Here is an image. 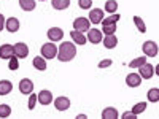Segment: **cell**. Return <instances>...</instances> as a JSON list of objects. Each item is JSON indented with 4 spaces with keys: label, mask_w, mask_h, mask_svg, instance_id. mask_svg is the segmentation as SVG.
Returning a JSON list of instances; mask_svg holds the SVG:
<instances>
[{
    "label": "cell",
    "mask_w": 159,
    "mask_h": 119,
    "mask_svg": "<svg viewBox=\"0 0 159 119\" xmlns=\"http://www.w3.org/2000/svg\"><path fill=\"white\" fill-rule=\"evenodd\" d=\"M76 56V48L72 42H64L57 48V59L61 62H70Z\"/></svg>",
    "instance_id": "6da1fadb"
},
{
    "label": "cell",
    "mask_w": 159,
    "mask_h": 119,
    "mask_svg": "<svg viewBox=\"0 0 159 119\" xmlns=\"http://www.w3.org/2000/svg\"><path fill=\"white\" fill-rule=\"evenodd\" d=\"M42 56L45 59H54L57 57V46L54 42H48L42 46Z\"/></svg>",
    "instance_id": "7a4b0ae2"
},
{
    "label": "cell",
    "mask_w": 159,
    "mask_h": 119,
    "mask_svg": "<svg viewBox=\"0 0 159 119\" xmlns=\"http://www.w3.org/2000/svg\"><path fill=\"white\" fill-rule=\"evenodd\" d=\"M142 51H143V54L147 56V57H156L157 52H159V48H157L156 42H153V40H148V42H145V43L142 45Z\"/></svg>",
    "instance_id": "3957f363"
},
{
    "label": "cell",
    "mask_w": 159,
    "mask_h": 119,
    "mask_svg": "<svg viewBox=\"0 0 159 119\" xmlns=\"http://www.w3.org/2000/svg\"><path fill=\"white\" fill-rule=\"evenodd\" d=\"M73 29L80 32H88L91 29V21L88 18H76L73 21Z\"/></svg>",
    "instance_id": "277c9868"
},
{
    "label": "cell",
    "mask_w": 159,
    "mask_h": 119,
    "mask_svg": "<svg viewBox=\"0 0 159 119\" xmlns=\"http://www.w3.org/2000/svg\"><path fill=\"white\" fill-rule=\"evenodd\" d=\"M89 18V21H91V24H100L102 22V19H103V10L102 8H91L89 10V15H88Z\"/></svg>",
    "instance_id": "5b68a950"
},
{
    "label": "cell",
    "mask_w": 159,
    "mask_h": 119,
    "mask_svg": "<svg viewBox=\"0 0 159 119\" xmlns=\"http://www.w3.org/2000/svg\"><path fill=\"white\" fill-rule=\"evenodd\" d=\"M102 40H103L102 30H99V29H89V30H88V42H89V43L99 45V43H102Z\"/></svg>",
    "instance_id": "8992f818"
},
{
    "label": "cell",
    "mask_w": 159,
    "mask_h": 119,
    "mask_svg": "<svg viewBox=\"0 0 159 119\" xmlns=\"http://www.w3.org/2000/svg\"><path fill=\"white\" fill-rule=\"evenodd\" d=\"M19 90H21V94H24V95H30L32 92H34V83H32V79L22 78L21 81H19Z\"/></svg>",
    "instance_id": "52a82bcc"
},
{
    "label": "cell",
    "mask_w": 159,
    "mask_h": 119,
    "mask_svg": "<svg viewBox=\"0 0 159 119\" xmlns=\"http://www.w3.org/2000/svg\"><path fill=\"white\" fill-rule=\"evenodd\" d=\"M139 75L142 76V79H150V78H153V75H154V65L145 62L142 67H139Z\"/></svg>",
    "instance_id": "ba28073f"
},
{
    "label": "cell",
    "mask_w": 159,
    "mask_h": 119,
    "mask_svg": "<svg viewBox=\"0 0 159 119\" xmlns=\"http://www.w3.org/2000/svg\"><path fill=\"white\" fill-rule=\"evenodd\" d=\"M48 40L49 42H61V40L64 38V30L61 29V27H51L49 30H48Z\"/></svg>",
    "instance_id": "9c48e42d"
},
{
    "label": "cell",
    "mask_w": 159,
    "mask_h": 119,
    "mask_svg": "<svg viewBox=\"0 0 159 119\" xmlns=\"http://www.w3.org/2000/svg\"><path fill=\"white\" fill-rule=\"evenodd\" d=\"M54 108H56L57 111H67V110L70 108V100H69L67 97H64V95L57 97V99L54 100Z\"/></svg>",
    "instance_id": "30bf717a"
},
{
    "label": "cell",
    "mask_w": 159,
    "mask_h": 119,
    "mask_svg": "<svg viewBox=\"0 0 159 119\" xmlns=\"http://www.w3.org/2000/svg\"><path fill=\"white\" fill-rule=\"evenodd\" d=\"M126 84L129 87H139L142 84V76L139 73H129L126 76Z\"/></svg>",
    "instance_id": "8fae6325"
},
{
    "label": "cell",
    "mask_w": 159,
    "mask_h": 119,
    "mask_svg": "<svg viewBox=\"0 0 159 119\" xmlns=\"http://www.w3.org/2000/svg\"><path fill=\"white\" fill-rule=\"evenodd\" d=\"M70 38L73 40V42H75L76 45H80V46H83V45H86V43H88V37H84V33H83V32L75 30V29L70 32Z\"/></svg>",
    "instance_id": "7c38bea8"
},
{
    "label": "cell",
    "mask_w": 159,
    "mask_h": 119,
    "mask_svg": "<svg viewBox=\"0 0 159 119\" xmlns=\"http://www.w3.org/2000/svg\"><path fill=\"white\" fill-rule=\"evenodd\" d=\"M15 56V46L13 45H2L0 46V57L8 60L10 57Z\"/></svg>",
    "instance_id": "4fadbf2b"
},
{
    "label": "cell",
    "mask_w": 159,
    "mask_h": 119,
    "mask_svg": "<svg viewBox=\"0 0 159 119\" xmlns=\"http://www.w3.org/2000/svg\"><path fill=\"white\" fill-rule=\"evenodd\" d=\"M37 97H38L40 105H49V103L52 102V94H51V92H49L48 89L40 90L38 94H37Z\"/></svg>",
    "instance_id": "5bb4252c"
},
{
    "label": "cell",
    "mask_w": 159,
    "mask_h": 119,
    "mask_svg": "<svg viewBox=\"0 0 159 119\" xmlns=\"http://www.w3.org/2000/svg\"><path fill=\"white\" fill-rule=\"evenodd\" d=\"M15 54L19 57V59H24L29 56V46L25 43H16L15 45Z\"/></svg>",
    "instance_id": "9a60e30c"
},
{
    "label": "cell",
    "mask_w": 159,
    "mask_h": 119,
    "mask_svg": "<svg viewBox=\"0 0 159 119\" xmlns=\"http://www.w3.org/2000/svg\"><path fill=\"white\" fill-rule=\"evenodd\" d=\"M5 29L10 32V33H15L19 30V21L16 18H8L5 21Z\"/></svg>",
    "instance_id": "2e32d148"
},
{
    "label": "cell",
    "mask_w": 159,
    "mask_h": 119,
    "mask_svg": "<svg viewBox=\"0 0 159 119\" xmlns=\"http://www.w3.org/2000/svg\"><path fill=\"white\" fill-rule=\"evenodd\" d=\"M102 43H103V46L107 49H113V48L118 46V38H116L115 33L113 35H105V38L102 40Z\"/></svg>",
    "instance_id": "e0dca14e"
},
{
    "label": "cell",
    "mask_w": 159,
    "mask_h": 119,
    "mask_svg": "<svg viewBox=\"0 0 159 119\" xmlns=\"http://www.w3.org/2000/svg\"><path fill=\"white\" fill-rule=\"evenodd\" d=\"M32 64H34V67L37 68V70H40V72H45L46 70V59L43 57V56H37L34 60H32Z\"/></svg>",
    "instance_id": "ac0fdd59"
},
{
    "label": "cell",
    "mask_w": 159,
    "mask_h": 119,
    "mask_svg": "<svg viewBox=\"0 0 159 119\" xmlns=\"http://www.w3.org/2000/svg\"><path fill=\"white\" fill-rule=\"evenodd\" d=\"M13 90V83L8 79H2L0 81V95H8Z\"/></svg>",
    "instance_id": "d6986e66"
},
{
    "label": "cell",
    "mask_w": 159,
    "mask_h": 119,
    "mask_svg": "<svg viewBox=\"0 0 159 119\" xmlns=\"http://www.w3.org/2000/svg\"><path fill=\"white\" fill-rule=\"evenodd\" d=\"M51 5H52V8H54V10L62 11V10H67L69 8L70 0H51Z\"/></svg>",
    "instance_id": "ffe728a7"
},
{
    "label": "cell",
    "mask_w": 159,
    "mask_h": 119,
    "mask_svg": "<svg viewBox=\"0 0 159 119\" xmlns=\"http://www.w3.org/2000/svg\"><path fill=\"white\" fill-rule=\"evenodd\" d=\"M19 7L24 11H34L37 3H35V0H19Z\"/></svg>",
    "instance_id": "44dd1931"
},
{
    "label": "cell",
    "mask_w": 159,
    "mask_h": 119,
    "mask_svg": "<svg viewBox=\"0 0 159 119\" xmlns=\"http://www.w3.org/2000/svg\"><path fill=\"white\" fill-rule=\"evenodd\" d=\"M102 117L103 119H118V110L113 107H108L102 111Z\"/></svg>",
    "instance_id": "7402d4cb"
},
{
    "label": "cell",
    "mask_w": 159,
    "mask_h": 119,
    "mask_svg": "<svg viewBox=\"0 0 159 119\" xmlns=\"http://www.w3.org/2000/svg\"><path fill=\"white\" fill-rule=\"evenodd\" d=\"M148 102H151V103L159 102V87H151L148 90Z\"/></svg>",
    "instance_id": "603a6c76"
},
{
    "label": "cell",
    "mask_w": 159,
    "mask_h": 119,
    "mask_svg": "<svg viewBox=\"0 0 159 119\" xmlns=\"http://www.w3.org/2000/svg\"><path fill=\"white\" fill-rule=\"evenodd\" d=\"M119 18H121L119 15H116V13H111V16H107V18H103L100 24H102V25H107V24H116V22L119 21Z\"/></svg>",
    "instance_id": "cb8c5ba5"
},
{
    "label": "cell",
    "mask_w": 159,
    "mask_h": 119,
    "mask_svg": "<svg viewBox=\"0 0 159 119\" xmlns=\"http://www.w3.org/2000/svg\"><path fill=\"white\" fill-rule=\"evenodd\" d=\"M18 59H19V57H18L16 54L8 59V68H10L11 72H16V70L19 68V60H18Z\"/></svg>",
    "instance_id": "d4e9b609"
},
{
    "label": "cell",
    "mask_w": 159,
    "mask_h": 119,
    "mask_svg": "<svg viewBox=\"0 0 159 119\" xmlns=\"http://www.w3.org/2000/svg\"><path fill=\"white\" fill-rule=\"evenodd\" d=\"M134 24H135V27H137L139 32H142V33L147 32V25H145V22H143V19L140 16H134Z\"/></svg>",
    "instance_id": "484cf974"
},
{
    "label": "cell",
    "mask_w": 159,
    "mask_h": 119,
    "mask_svg": "<svg viewBox=\"0 0 159 119\" xmlns=\"http://www.w3.org/2000/svg\"><path fill=\"white\" fill-rule=\"evenodd\" d=\"M145 62H147V56H142V57H137V59H134V60H130L129 67H130V68H139V67H142Z\"/></svg>",
    "instance_id": "4316f807"
},
{
    "label": "cell",
    "mask_w": 159,
    "mask_h": 119,
    "mask_svg": "<svg viewBox=\"0 0 159 119\" xmlns=\"http://www.w3.org/2000/svg\"><path fill=\"white\" fill-rule=\"evenodd\" d=\"M145 110H147V102H139V103L134 105V108H132V113L139 116V114H142Z\"/></svg>",
    "instance_id": "83f0119b"
},
{
    "label": "cell",
    "mask_w": 159,
    "mask_h": 119,
    "mask_svg": "<svg viewBox=\"0 0 159 119\" xmlns=\"http://www.w3.org/2000/svg\"><path fill=\"white\" fill-rule=\"evenodd\" d=\"M116 10H118V2L116 0H108L107 3H105V11L107 13H116Z\"/></svg>",
    "instance_id": "f1b7e54d"
},
{
    "label": "cell",
    "mask_w": 159,
    "mask_h": 119,
    "mask_svg": "<svg viewBox=\"0 0 159 119\" xmlns=\"http://www.w3.org/2000/svg\"><path fill=\"white\" fill-rule=\"evenodd\" d=\"M115 32H116V24L102 25V33H103V35H113Z\"/></svg>",
    "instance_id": "f546056e"
},
{
    "label": "cell",
    "mask_w": 159,
    "mask_h": 119,
    "mask_svg": "<svg viewBox=\"0 0 159 119\" xmlns=\"http://www.w3.org/2000/svg\"><path fill=\"white\" fill-rule=\"evenodd\" d=\"M11 114V107L7 103H2L0 105V117H8Z\"/></svg>",
    "instance_id": "4dcf8cb0"
},
{
    "label": "cell",
    "mask_w": 159,
    "mask_h": 119,
    "mask_svg": "<svg viewBox=\"0 0 159 119\" xmlns=\"http://www.w3.org/2000/svg\"><path fill=\"white\" fill-rule=\"evenodd\" d=\"M38 102V97H37V94H34V92H32V94L29 95V102H27V108L29 110H34L35 108V103Z\"/></svg>",
    "instance_id": "1f68e13d"
},
{
    "label": "cell",
    "mask_w": 159,
    "mask_h": 119,
    "mask_svg": "<svg viewBox=\"0 0 159 119\" xmlns=\"http://www.w3.org/2000/svg\"><path fill=\"white\" fill-rule=\"evenodd\" d=\"M78 7L83 10H91L92 7V0H78Z\"/></svg>",
    "instance_id": "d6a6232c"
},
{
    "label": "cell",
    "mask_w": 159,
    "mask_h": 119,
    "mask_svg": "<svg viewBox=\"0 0 159 119\" xmlns=\"http://www.w3.org/2000/svg\"><path fill=\"white\" fill-rule=\"evenodd\" d=\"M111 64H113L111 59H103V60L99 62V68H107V67H110Z\"/></svg>",
    "instance_id": "836d02e7"
},
{
    "label": "cell",
    "mask_w": 159,
    "mask_h": 119,
    "mask_svg": "<svg viewBox=\"0 0 159 119\" xmlns=\"http://www.w3.org/2000/svg\"><path fill=\"white\" fill-rule=\"evenodd\" d=\"M121 119H137V114H134L132 111H126V113H123Z\"/></svg>",
    "instance_id": "e575fe53"
},
{
    "label": "cell",
    "mask_w": 159,
    "mask_h": 119,
    "mask_svg": "<svg viewBox=\"0 0 159 119\" xmlns=\"http://www.w3.org/2000/svg\"><path fill=\"white\" fill-rule=\"evenodd\" d=\"M5 18H3V15H2V13H0V30H3V25H5Z\"/></svg>",
    "instance_id": "d590c367"
},
{
    "label": "cell",
    "mask_w": 159,
    "mask_h": 119,
    "mask_svg": "<svg viewBox=\"0 0 159 119\" xmlns=\"http://www.w3.org/2000/svg\"><path fill=\"white\" fill-rule=\"evenodd\" d=\"M154 73H156V75L159 76V64H157V65H156V67H154Z\"/></svg>",
    "instance_id": "8d00e7d4"
},
{
    "label": "cell",
    "mask_w": 159,
    "mask_h": 119,
    "mask_svg": "<svg viewBox=\"0 0 159 119\" xmlns=\"http://www.w3.org/2000/svg\"><path fill=\"white\" fill-rule=\"evenodd\" d=\"M76 117H78V119H86V117H88V116H86V114H78V116H76Z\"/></svg>",
    "instance_id": "74e56055"
},
{
    "label": "cell",
    "mask_w": 159,
    "mask_h": 119,
    "mask_svg": "<svg viewBox=\"0 0 159 119\" xmlns=\"http://www.w3.org/2000/svg\"><path fill=\"white\" fill-rule=\"evenodd\" d=\"M40 2H45V0H40Z\"/></svg>",
    "instance_id": "f35d334b"
}]
</instances>
